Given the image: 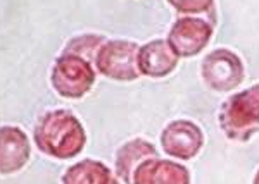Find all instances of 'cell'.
I'll return each instance as SVG.
<instances>
[{
    "label": "cell",
    "instance_id": "obj_1",
    "mask_svg": "<svg viewBox=\"0 0 259 184\" xmlns=\"http://www.w3.org/2000/svg\"><path fill=\"white\" fill-rule=\"evenodd\" d=\"M220 126L230 140L247 141L259 129V85L232 95L220 112Z\"/></svg>",
    "mask_w": 259,
    "mask_h": 184
},
{
    "label": "cell",
    "instance_id": "obj_2",
    "mask_svg": "<svg viewBox=\"0 0 259 184\" xmlns=\"http://www.w3.org/2000/svg\"><path fill=\"white\" fill-rule=\"evenodd\" d=\"M36 143L41 152L56 157L76 155L83 145L81 126L68 112H52L41 119L36 129Z\"/></svg>",
    "mask_w": 259,
    "mask_h": 184
},
{
    "label": "cell",
    "instance_id": "obj_3",
    "mask_svg": "<svg viewBox=\"0 0 259 184\" xmlns=\"http://www.w3.org/2000/svg\"><path fill=\"white\" fill-rule=\"evenodd\" d=\"M202 78L214 91H230L240 85L244 68L232 50L218 48L202 60Z\"/></svg>",
    "mask_w": 259,
    "mask_h": 184
},
{
    "label": "cell",
    "instance_id": "obj_4",
    "mask_svg": "<svg viewBox=\"0 0 259 184\" xmlns=\"http://www.w3.org/2000/svg\"><path fill=\"white\" fill-rule=\"evenodd\" d=\"M139 48L130 41H109L99 53V69L106 76L116 79H137L140 74L137 64Z\"/></svg>",
    "mask_w": 259,
    "mask_h": 184
},
{
    "label": "cell",
    "instance_id": "obj_5",
    "mask_svg": "<svg viewBox=\"0 0 259 184\" xmlns=\"http://www.w3.org/2000/svg\"><path fill=\"white\" fill-rule=\"evenodd\" d=\"M211 33L212 28L206 21L183 18L178 19L169 29L168 43L178 57H192L206 47Z\"/></svg>",
    "mask_w": 259,
    "mask_h": 184
},
{
    "label": "cell",
    "instance_id": "obj_6",
    "mask_svg": "<svg viewBox=\"0 0 259 184\" xmlns=\"http://www.w3.org/2000/svg\"><path fill=\"white\" fill-rule=\"evenodd\" d=\"M204 136L199 126L190 120H175L162 131L161 145L168 155L189 160L195 157L202 148Z\"/></svg>",
    "mask_w": 259,
    "mask_h": 184
},
{
    "label": "cell",
    "instance_id": "obj_7",
    "mask_svg": "<svg viewBox=\"0 0 259 184\" xmlns=\"http://www.w3.org/2000/svg\"><path fill=\"white\" fill-rule=\"evenodd\" d=\"M94 81V73L78 57H62L56 64L54 85L66 97H81Z\"/></svg>",
    "mask_w": 259,
    "mask_h": 184
},
{
    "label": "cell",
    "instance_id": "obj_8",
    "mask_svg": "<svg viewBox=\"0 0 259 184\" xmlns=\"http://www.w3.org/2000/svg\"><path fill=\"white\" fill-rule=\"evenodd\" d=\"M133 184H190V174L183 165L169 160L149 158L137 167Z\"/></svg>",
    "mask_w": 259,
    "mask_h": 184
},
{
    "label": "cell",
    "instance_id": "obj_9",
    "mask_svg": "<svg viewBox=\"0 0 259 184\" xmlns=\"http://www.w3.org/2000/svg\"><path fill=\"white\" fill-rule=\"evenodd\" d=\"M177 62L178 55L164 40L150 41L139 50V55H137L139 71L150 78H162L169 74L177 68Z\"/></svg>",
    "mask_w": 259,
    "mask_h": 184
},
{
    "label": "cell",
    "instance_id": "obj_10",
    "mask_svg": "<svg viewBox=\"0 0 259 184\" xmlns=\"http://www.w3.org/2000/svg\"><path fill=\"white\" fill-rule=\"evenodd\" d=\"M28 158V140L21 129H0V172L21 169Z\"/></svg>",
    "mask_w": 259,
    "mask_h": 184
},
{
    "label": "cell",
    "instance_id": "obj_11",
    "mask_svg": "<svg viewBox=\"0 0 259 184\" xmlns=\"http://www.w3.org/2000/svg\"><path fill=\"white\" fill-rule=\"evenodd\" d=\"M157 155L156 148L147 141L135 140L132 143L124 145L123 150L118 155V172L126 182H132L133 174H135L137 167L144 164L149 158H154Z\"/></svg>",
    "mask_w": 259,
    "mask_h": 184
},
{
    "label": "cell",
    "instance_id": "obj_12",
    "mask_svg": "<svg viewBox=\"0 0 259 184\" xmlns=\"http://www.w3.org/2000/svg\"><path fill=\"white\" fill-rule=\"evenodd\" d=\"M66 175L68 177L64 184H118L106 167L95 164L94 160H85L80 165L71 167Z\"/></svg>",
    "mask_w": 259,
    "mask_h": 184
},
{
    "label": "cell",
    "instance_id": "obj_13",
    "mask_svg": "<svg viewBox=\"0 0 259 184\" xmlns=\"http://www.w3.org/2000/svg\"><path fill=\"white\" fill-rule=\"evenodd\" d=\"M168 2L178 12H185V14L207 12L212 7V0H168Z\"/></svg>",
    "mask_w": 259,
    "mask_h": 184
},
{
    "label": "cell",
    "instance_id": "obj_14",
    "mask_svg": "<svg viewBox=\"0 0 259 184\" xmlns=\"http://www.w3.org/2000/svg\"><path fill=\"white\" fill-rule=\"evenodd\" d=\"M254 184H259V170H257V174H256V177H254Z\"/></svg>",
    "mask_w": 259,
    "mask_h": 184
}]
</instances>
